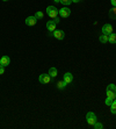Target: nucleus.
Returning <instances> with one entry per match:
<instances>
[{
	"label": "nucleus",
	"mask_w": 116,
	"mask_h": 129,
	"mask_svg": "<svg viewBox=\"0 0 116 129\" xmlns=\"http://www.w3.org/2000/svg\"><path fill=\"white\" fill-rule=\"evenodd\" d=\"M47 14L50 16L51 19H55L58 16V8H56L55 6H48L47 7Z\"/></svg>",
	"instance_id": "nucleus-1"
},
{
	"label": "nucleus",
	"mask_w": 116,
	"mask_h": 129,
	"mask_svg": "<svg viewBox=\"0 0 116 129\" xmlns=\"http://www.w3.org/2000/svg\"><path fill=\"white\" fill-rule=\"evenodd\" d=\"M86 120H87V123H88L89 126H93V124L98 121V119H96V115L94 114L93 112H88L86 114Z\"/></svg>",
	"instance_id": "nucleus-2"
},
{
	"label": "nucleus",
	"mask_w": 116,
	"mask_h": 129,
	"mask_svg": "<svg viewBox=\"0 0 116 129\" xmlns=\"http://www.w3.org/2000/svg\"><path fill=\"white\" fill-rule=\"evenodd\" d=\"M51 77L49 76V73H42V75H40L38 77V80L40 83H42V84H49L51 81Z\"/></svg>",
	"instance_id": "nucleus-3"
},
{
	"label": "nucleus",
	"mask_w": 116,
	"mask_h": 129,
	"mask_svg": "<svg viewBox=\"0 0 116 129\" xmlns=\"http://www.w3.org/2000/svg\"><path fill=\"white\" fill-rule=\"evenodd\" d=\"M58 13H59V15L62 18H68L71 15V9L68 8V7H63V8H60L58 11Z\"/></svg>",
	"instance_id": "nucleus-4"
},
{
	"label": "nucleus",
	"mask_w": 116,
	"mask_h": 129,
	"mask_svg": "<svg viewBox=\"0 0 116 129\" xmlns=\"http://www.w3.org/2000/svg\"><path fill=\"white\" fill-rule=\"evenodd\" d=\"M111 33H113V26L109 23L103 24V27H102V34H104V35H110Z\"/></svg>",
	"instance_id": "nucleus-5"
},
{
	"label": "nucleus",
	"mask_w": 116,
	"mask_h": 129,
	"mask_svg": "<svg viewBox=\"0 0 116 129\" xmlns=\"http://www.w3.org/2000/svg\"><path fill=\"white\" fill-rule=\"evenodd\" d=\"M52 35H54L55 39L59 40V41H62L64 37H65V33L63 31V30H55V31H52Z\"/></svg>",
	"instance_id": "nucleus-6"
},
{
	"label": "nucleus",
	"mask_w": 116,
	"mask_h": 129,
	"mask_svg": "<svg viewBox=\"0 0 116 129\" xmlns=\"http://www.w3.org/2000/svg\"><path fill=\"white\" fill-rule=\"evenodd\" d=\"M36 22H37V19L35 18V15H34V16H28V18L26 19V24H27V26H35Z\"/></svg>",
	"instance_id": "nucleus-7"
},
{
	"label": "nucleus",
	"mask_w": 116,
	"mask_h": 129,
	"mask_svg": "<svg viewBox=\"0 0 116 129\" xmlns=\"http://www.w3.org/2000/svg\"><path fill=\"white\" fill-rule=\"evenodd\" d=\"M56 26H57V24L54 22V20H50V21L47 22V28H48L49 33H52V31H55V30H56Z\"/></svg>",
	"instance_id": "nucleus-8"
},
{
	"label": "nucleus",
	"mask_w": 116,
	"mask_h": 129,
	"mask_svg": "<svg viewBox=\"0 0 116 129\" xmlns=\"http://www.w3.org/2000/svg\"><path fill=\"white\" fill-rule=\"evenodd\" d=\"M63 80L65 81L66 84H70V83H72V81H73V75H72L71 72H66L65 75H64Z\"/></svg>",
	"instance_id": "nucleus-9"
},
{
	"label": "nucleus",
	"mask_w": 116,
	"mask_h": 129,
	"mask_svg": "<svg viewBox=\"0 0 116 129\" xmlns=\"http://www.w3.org/2000/svg\"><path fill=\"white\" fill-rule=\"evenodd\" d=\"M0 64L3 66H8L11 64V58L8 56H3V57L0 58Z\"/></svg>",
	"instance_id": "nucleus-10"
},
{
	"label": "nucleus",
	"mask_w": 116,
	"mask_h": 129,
	"mask_svg": "<svg viewBox=\"0 0 116 129\" xmlns=\"http://www.w3.org/2000/svg\"><path fill=\"white\" fill-rule=\"evenodd\" d=\"M108 42L111 43V44H115L116 43V34L111 33L110 35H108Z\"/></svg>",
	"instance_id": "nucleus-11"
},
{
	"label": "nucleus",
	"mask_w": 116,
	"mask_h": 129,
	"mask_svg": "<svg viewBox=\"0 0 116 129\" xmlns=\"http://www.w3.org/2000/svg\"><path fill=\"white\" fill-rule=\"evenodd\" d=\"M57 75H58V72H57L56 68H54V66H52V68H50V69H49V76H50L51 78H55Z\"/></svg>",
	"instance_id": "nucleus-12"
},
{
	"label": "nucleus",
	"mask_w": 116,
	"mask_h": 129,
	"mask_svg": "<svg viewBox=\"0 0 116 129\" xmlns=\"http://www.w3.org/2000/svg\"><path fill=\"white\" fill-rule=\"evenodd\" d=\"M66 85H67V84H66V83H65L64 80L58 81V83H57V88H58V90H64Z\"/></svg>",
	"instance_id": "nucleus-13"
},
{
	"label": "nucleus",
	"mask_w": 116,
	"mask_h": 129,
	"mask_svg": "<svg viewBox=\"0 0 116 129\" xmlns=\"http://www.w3.org/2000/svg\"><path fill=\"white\" fill-rule=\"evenodd\" d=\"M109 18L110 19H116V7H113V8L109 11Z\"/></svg>",
	"instance_id": "nucleus-14"
},
{
	"label": "nucleus",
	"mask_w": 116,
	"mask_h": 129,
	"mask_svg": "<svg viewBox=\"0 0 116 129\" xmlns=\"http://www.w3.org/2000/svg\"><path fill=\"white\" fill-rule=\"evenodd\" d=\"M99 41L101 43H107L108 42V35H104V34H102L100 37H99Z\"/></svg>",
	"instance_id": "nucleus-15"
},
{
	"label": "nucleus",
	"mask_w": 116,
	"mask_h": 129,
	"mask_svg": "<svg viewBox=\"0 0 116 129\" xmlns=\"http://www.w3.org/2000/svg\"><path fill=\"white\" fill-rule=\"evenodd\" d=\"M110 112H111L113 114H116V99H114L113 104L110 105Z\"/></svg>",
	"instance_id": "nucleus-16"
},
{
	"label": "nucleus",
	"mask_w": 116,
	"mask_h": 129,
	"mask_svg": "<svg viewBox=\"0 0 116 129\" xmlns=\"http://www.w3.org/2000/svg\"><path fill=\"white\" fill-rule=\"evenodd\" d=\"M106 94H107V96L111 98V99H116V94L114 93V92H111V91L107 90V91H106Z\"/></svg>",
	"instance_id": "nucleus-17"
},
{
	"label": "nucleus",
	"mask_w": 116,
	"mask_h": 129,
	"mask_svg": "<svg viewBox=\"0 0 116 129\" xmlns=\"http://www.w3.org/2000/svg\"><path fill=\"white\" fill-rule=\"evenodd\" d=\"M107 90L111 91V92H114V93L116 94V85H114V84H109V85L107 86Z\"/></svg>",
	"instance_id": "nucleus-18"
},
{
	"label": "nucleus",
	"mask_w": 116,
	"mask_h": 129,
	"mask_svg": "<svg viewBox=\"0 0 116 129\" xmlns=\"http://www.w3.org/2000/svg\"><path fill=\"white\" fill-rule=\"evenodd\" d=\"M93 127H94V128H95V129H102V128H103V124L96 121V122L94 123V124H93Z\"/></svg>",
	"instance_id": "nucleus-19"
},
{
	"label": "nucleus",
	"mask_w": 116,
	"mask_h": 129,
	"mask_svg": "<svg viewBox=\"0 0 116 129\" xmlns=\"http://www.w3.org/2000/svg\"><path fill=\"white\" fill-rule=\"evenodd\" d=\"M43 16H44V14H43V12H36L35 13V18L38 20V19H43Z\"/></svg>",
	"instance_id": "nucleus-20"
},
{
	"label": "nucleus",
	"mask_w": 116,
	"mask_h": 129,
	"mask_svg": "<svg viewBox=\"0 0 116 129\" xmlns=\"http://www.w3.org/2000/svg\"><path fill=\"white\" fill-rule=\"evenodd\" d=\"M60 4H63L64 6H68L70 4H72V0H60Z\"/></svg>",
	"instance_id": "nucleus-21"
},
{
	"label": "nucleus",
	"mask_w": 116,
	"mask_h": 129,
	"mask_svg": "<svg viewBox=\"0 0 116 129\" xmlns=\"http://www.w3.org/2000/svg\"><path fill=\"white\" fill-rule=\"evenodd\" d=\"M114 99H111V98H109V96H107V99H106V105L107 106H110L111 104H113Z\"/></svg>",
	"instance_id": "nucleus-22"
},
{
	"label": "nucleus",
	"mask_w": 116,
	"mask_h": 129,
	"mask_svg": "<svg viewBox=\"0 0 116 129\" xmlns=\"http://www.w3.org/2000/svg\"><path fill=\"white\" fill-rule=\"evenodd\" d=\"M4 73H5V66L0 64V75H4Z\"/></svg>",
	"instance_id": "nucleus-23"
},
{
	"label": "nucleus",
	"mask_w": 116,
	"mask_h": 129,
	"mask_svg": "<svg viewBox=\"0 0 116 129\" xmlns=\"http://www.w3.org/2000/svg\"><path fill=\"white\" fill-rule=\"evenodd\" d=\"M54 22H55V23H59V19H58V16H57V18H55L54 19Z\"/></svg>",
	"instance_id": "nucleus-24"
},
{
	"label": "nucleus",
	"mask_w": 116,
	"mask_h": 129,
	"mask_svg": "<svg viewBox=\"0 0 116 129\" xmlns=\"http://www.w3.org/2000/svg\"><path fill=\"white\" fill-rule=\"evenodd\" d=\"M110 3H111L113 7H116V0H110Z\"/></svg>",
	"instance_id": "nucleus-25"
},
{
	"label": "nucleus",
	"mask_w": 116,
	"mask_h": 129,
	"mask_svg": "<svg viewBox=\"0 0 116 129\" xmlns=\"http://www.w3.org/2000/svg\"><path fill=\"white\" fill-rule=\"evenodd\" d=\"M80 1H81V0H72V3H75V4H77V3H80Z\"/></svg>",
	"instance_id": "nucleus-26"
},
{
	"label": "nucleus",
	"mask_w": 116,
	"mask_h": 129,
	"mask_svg": "<svg viewBox=\"0 0 116 129\" xmlns=\"http://www.w3.org/2000/svg\"><path fill=\"white\" fill-rule=\"evenodd\" d=\"M55 3H60V0H54Z\"/></svg>",
	"instance_id": "nucleus-27"
},
{
	"label": "nucleus",
	"mask_w": 116,
	"mask_h": 129,
	"mask_svg": "<svg viewBox=\"0 0 116 129\" xmlns=\"http://www.w3.org/2000/svg\"><path fill=\"white\" fill-rule=\"evenodd\" d=\"M3 1H8V0H3Z\"/></svg>",
	"instance_id": "nucleus-28"
}]
</instances>
